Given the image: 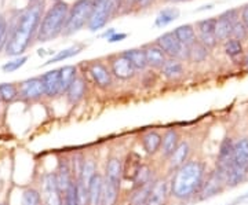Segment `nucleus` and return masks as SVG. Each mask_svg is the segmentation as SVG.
Segmentation results:
<instances>
[{
    "instance_id": "dca6fc26",
    "label": "nucleus",
    "mask_w": 248,
    "mask_h": 205,
    "mask_svg": "<svg viewBox=\"0 0 248 205\" xmlns=\"http://www.w3.org/2000/svg\"><path fill=\"white\" fill-rule=\"evenodd\" d=\"M182 141L181 132L177 128H169L163 134V141H161V147H160V159L161 161H167L171 157V154L175 152L178 145Z\"/></svg>"
},
{
    "instance_id": "6e6552de",
    "label": "nucleus",
    "mask_w": 248,
    "mask_h": 205,
    "mask_svg": "<svg viewBox=\"0 0 248 205\" xmlns=\"http://www.w3.org/2000/svg\"><path fill=\"white\" fill-rule=\"evenodd\" d=\"M228 189L226 186V175L222 174L221 171L214 168L211 172H208L203 188L200 190V194L197 197V201H204L211 197H215L217 194H221Z\"/></svg>"
},
{
    "instance_id": "393cba45",
    "label": "nucleus",
    "mask_w": 248,
    "mask_h": 205,
    "mask_svg": "<svg viewBox=\"0 0 248 205\" xmlns=\"http://www.w3.org/2000/svg\"><path fill=\"white\" fill-rule=\"evenodd\" d=\"M120 197H122V185H116L105 179L101 205H119Z\"/></svg>"
},
{
    "instance_id": "423d86ee",
    "label": "nucleus",
    "mask_w": 248,
    "mask_h": 205,
    "mask_svg": "<svg viewBox=\"0 0 248 205\" xmlns=\"http://www.w3.org/2000/svg\"><path fill=\"white\" fill-rule=\"evenodd\" d=\"M159 45L160 48L166 53L169 58H175L181 59L182 62H189V57H190V47L184 45L178 40L174 32H166L161 36H159L155 42Z\"/></svg>"
},
{
    "instance_id": "79ce46f5",
    "label": "nucleus",
    "mask_w": 248,
    "mask_h": 205,
    "mask_svg": "<svg viewBox=\"0 0 248 205\" xmlns=\"http://www.w3.org/2000/svg\"><path fill=\"white\" fill-rule=\"evenodd\" d=\"M28 61V57L27 55H22V57H17V58H14L13 61H9L7 63H4L3 66H1V71L4 72V73H13V72L18 71L19 68H22Z\"/></svg>"
},
{
    "instance_id": "58836bf2",
    "label": "nucleus",
    "mask_w": 248,
    "mask_h": 205,
    "mask_svg": "<svg viewBox=\"0 0 248 205\" xmlns=\"http://www.w3.org/2000/svg\"><path fill=\"white\" fill-rule=\"evenodd\" d=\"M21 205H45L40 190L35 188L24 190V193L21 196Z\"/></svg>"
},
{
    "instance_id": "f704fd0d",
    "label": "nucleus",
    "mask_w": 248,
    "mask_h": 205,
    "mask_svg": "<svg viewBox=\"0 0 248 205\" xmlns=\"http://www.w3.org/2000/svg\"><path fill=\"white\" fill-rule=\"evenodd\" d=\"M244 43H241L240 40H236L231 37L229 40H226L223 43V53L228 58L231 59H237V58H241L243 54H244Z\"/></svg>"
},
{
    "instance_id": "13d9d810",
    "label": "nucleus",
    "mask_w": 248,
    "mask_h": 205,
    "mask_svg": "<svg viewBox=\"0 0 248 205\" xmlns=\"http://www.w3.org/2000/svg\"><path fill=\"white\" fill-rule=\"evenodd\" d=\"M31 3H36V1H40V0H29Z\"/></svg>"
},
{
    "instance_id": "4d7b16f0",
    "label": "nucleus",
    "mask_w": 248,
    "mask_h": 205,
    "mask_svg": "<svg viewBox=\"0 0 248 205\" xmlns=\"http://www.w3.org/2000/svg\"><path fill=\"white\" fill-rule=\"evenodd\" d=\"M61 205H66V203H65V200H63V197H62V204Z\"/></svg>"
},
{
    "instance_id": "cd10ccee",
    "label": "nucleus",
    "mask_w": 248,
    "mask_h": 205,
    "mask_svg": "<svg viewBox=\"0 0 248 205\" xmlns=\"http://www.w3.org/2000/svg\"><path fill=\"white\" fill-rule=\"evenodd\" d=\"M172 32H174L175 37H177L178 40H179L184 45L192 47V45L197 42V32H196L195 27H193L192 24L181 25V27L175 28Z\"/></svg>"
},
{
    "instance_id": "7ed1b4c3",
    "label": "nucleus",
    "mask_w": 248,
    "mask_h": 205,
    "mask_svg": "<svg viewBox=\"0 0 248 205\" xmlns=\"http://www.w3.org/2000/svg\"><path fill=\"white\" fill-rule=\"evenodd\" d=\"M69 9H71V6L63 0L54 3L43 15L36 40L40 43H46V42L54 40L60 35H62L66 19H68Z\"/></svg>"
},
{
    "instance_id": "72a5a7b5",
    "label": "nucleus",
    "mask_w": 248,
    "mask_h": 205,
    "mask_svg": "<svg viewBox=\"0 0 248 205\" xmlns=\"http://www.w3.org/2000/svg\"><path fill=\"white\" fill-rule=\"evenodd\" d=\"M97 161L93 157H86V160L83 162V167H81V172H80V178L78 180H80L83 185L89 186L90 182L93 180V178L97 175Z\"/></svg>"
},
{
    "instance_id": "7c9ffc66",
    "label": "nucleus",
    "mask_w": 248,
    "mask_h": 205,
    "mask_svg": "<svg viewBox=\"0 0 248 205\" xmlns=\"http://www.w3.org/2000/svg\"><path fill=\"white\" fill-rule=\"evenodd\" d=\"M246 180H248V170L233 164L226 175V186L229 189L236 188L240 183H244Z\"/></svg>"
},
{
    "instance_id": "4be33fe9",
    "label": "nucleus",
    "mask_w": 248,
    "mask_h": 205,
    "mask_svg": "<svg viewBox=\"0 0 248 205\" xmlns=\"http://www.w3.org/2000/svg\"><path fill=\"white\" fill-rule=\"evenodd\" d=\"M161 141H163V135L160 134L159 131L156 130H151L146 131L145 134L141 135V145L143 152L146 153L148 156H156L160 152L161 147Z\"/></svg>"
},
{
    "instance_id": "c03bdc74",
    "label": "nucleus",
    "mask_w": 248,
    "mask_h": 205,
    "mask_svg": "<svg viewBox=\"0 0 248 205\" xmlns=\"http://www.w3.org/2000/svg\"><path fill=\"white\" fill-rule=\"evenodd\" d=\"M156 83H157V74H156V72L152 71V69L142 72L141 84L143 88H152V87H155Z\"/></svg>"
},
{
    "instance_id": "de8ad7c7",
    "label": "nucleus",
    "mask_w": 248,
    "mask_h": 205,
    "mask_svg": "<svg viewBox=\"0 0 248 205\" xmlns=\"http://www.w3.org/2000/svg\"><path fill=\"white\" fill-rule=\"evenodd\" d=\"M7 32H9V22L0 14V51L6 47L7 43Z\"/></svg>"
},
{
    "instance_id": "c85d7f7f",
    "label": "nucleus",
    "mask_w": 248,
    "mask_h": 205,
    "mask_svg": "<svg viewBox=\"0 0 248 205\" xmlns=\"http://www.w3.org/2000/svg\"><path fill=\"white\" fill-rule=\"evenodd\" d=\"M241 168L248 170V139L241 138L234 142V162Z\"/></svg>"
},
{
    "instance_id": "f8f14e48",
    "label": "nucleus",
    "mask_w": 248,
    "mask_h": 205,
    "mask_svg": "<svg viewBox=\"0 0 248 205\" xmlns=\"http://www.w3.org/2000/svg\"><path fill=\"white\" fill-rule=\"evenodd\" d=\"M18 91H19V98L25 102H36L46 97L45 84L40 76L31 77L19 83Z\"/></svg>"
},
{
    "instance_id": "412c9836",
    "label": "nucleus",
    "mask_w": 248,
    "mask_h": 205,
    "mask_svg": "<svg viewBox=\"0 0 248 205\" xmlns=\"http://www.w3.org/2000/svg\"><path fill=\"white\" fill-rule=\"evenodd\" d=\"M43 84H45L46 97L47 98H55L57 95H61V77H60V69L46 72L40 76Z\"/></svg>"
},
{
    "instance_id": "2f4dec72",
    "label": "nucleus",
    "mask_w": 248,
    "mask_h": 205,
    "mask_svg": "<svg viewBox=\"0 0 248 205\" xmlns=\"http://www.w3.org/2000/svg\"><path fill=\"white\" fill-rule=\"evenodd\" d=\"M79 76L78 66L75 65H66L63 68H60V77H61V95H65V92L71 87V84L75 79Z\"/></svg>"
},
{
    "instance_id": "c9c22d12",
    "label": "nucleus",
    "mask_w": 248,
    "mask_h": 205,
    "mask_svg": "<svg viewBox=\"0 0 248 205\" xmlns=\"http://www.w3.org/2000/svg\"><path fill=\"white\" fill-rule=\"evenodd\" d=\"M211 54V50L203 45L199 40L195 44L190 47V57H189V62L192 63H203L208 59Z\"/></svg>"
},
{
    "instance_id": "a211bd4d",
    "label": "nucleus",
    "mask_w": 248,
    "mask_h": 205,
    "mask_svg": "<svg viewBox=\"0 0 248 205\" xmlns=\"http://www.w3.org/2000/svg\"><path fill=\"white\" fill-rule=\"evenodd\" d=\"M142 164H143V160H142L140 153L134 152V150H130L127 153L123 159V180L133 183Z\"/></svg>"
},
{
    "instance_id": "6ab92c4d",
    "label": "nucleus",
    "mask_w": 248,
    "mask_h": 205,
    "mask_svg": "<svg viewBox=\"0 0 248 205\" xmlns=\"http://www.w3.org/2000/svg\"><path fill=\"white\" fill-rule=\"evenodd\" d=\"M104 176L112 183L122 185V182H123V159H120L119 156H109L105 162Z\"/></svg>"
},
{
    "instance_id": "49530a36",
    "label": "nucleus",
    "mask_w": 248,
    "mask_h": 205,
    "mask_svg": "<svg viewBox=\"0 0 248 205\" xmlns=\"http://www.w3.org/2000/svg\"><path fill=\"white\" fill-rule=\"evenodd\" d=\"M63 200L66 205H78V194H76V180L63 193Z\"/></svg>"
},
{
    "instance_id": "bb28decb",
    "label": "nucleus",
    "mask_w": 248,
    "mask_h": 205,
    "mask_svg": "<svg viewBox=\"0 0 248 205\" xmlns=\"http://www.w3.org/2000/svg\"><path fill=\"white\" fill-rule=\"evenodd\" d=\"M122 55L133 63V66L137 69V72H145L149 69L148 62H146V57H145V51L142 48H130V50L122 51Z\"/></svg>"
},
{
    "instance_id": "37998d69",
    "label": "nucleus",
    "mask_w": 248,
    "mask_h": 205,
    "mask_svg": "<svg viewBox=\"0 0 248 205\" xmlns=\"http://www.w3.org/2000/svg\"><path fill=\"white\" fill-rule=\"evenodd\" d=\"M76 194H78V205H90L89 189L80 180H76Z\"/></svg>"
},
{
    "instance_id": "1a4fd4ad",
    "label": "nucleus",
    "mask_w": 248,
    "mask_h": 205,
    "mask_svg": "<svg viewBox=\"0 0 248 205\" xmlns=\"http://www.w3.org/2000/svg\"><path fill=\"white\" fill-rule=\"evenodd\" d=\"M108 65L109 69L112 72L113 77L117 80L130 81L137 77L138 72L133 66V63L130 62L125 57L120 54H113L108 57Z\"/></svg>"
},
{
    "instance_id": "0eeeda50",
    "label": "nucleus",
    "mask_w": 248,
    "mask_h": 205,
    "mask_svg": "<svg viewBox=\"0 0 248 205\" xmlns=\"http://www.w3.org/2000/svg\"><path fill=\"white\" fill-rule=\"evenodd\" d=\"M87 73H89L90 79L97 88L107 91V89L112 88L115 84V77L109 69V65L104 63L101 59L89 62Z\"/></svg>"
},
{
    "instance_id": "603ef678",
    "label": "nucleus",
    "mask_w": 248,
    "mask_h": 205,
    "mask_svg": "<svg viewBox=\"0 0 248 205\" xmlns=\"http://www.w3.org/2000/svg\"><path fill=\"white\" fill-rule=\"evenodd\" d=\"M116 33V30L115 29H113V28H110V29H107V30H105V32H104V33H101V35H99V37H102V39H109V37H110V36L112 35H115Z\"/></svg>"
},
{
    "instance_id": "864d4df0",
    "label": "nucleus",
    "mask_w": 248,
    "mask_h": 205,
    "mask_svg": "<svg viewBox=\"0 0 248 205\" xmlns=\"http://www.w3.org/2000/svg\"><path fill=\"white\" fill-rule=\"evenodd\" d=\"M214 9V4H205V6H202V9H197L196 11L200 13V11H205V10H211Z\"/></svg>"
},
{
    "instance_id": "f03ea898",
    "label": "nucleus",
    "mask_w": 248,
    "mask_h": 205,
    "mask_svg": "<svg viewBox=\"0 0 248 205\" xmlns=\"http://www.w3.org/2000/svg\"><path fill=\"white\" fill-rule=\"evenodd\" d=\"M207 175L205 162L197 159H190L185 165H182L170 176L171 200L179 204L197 201Z\"/></svg>"
},
{
    "instance_id": "20e7f679",
    "label": "nucleus",
    "mask_w": 248,
    "mask_h": 205,
    "mask_svg": "<svg viewBox=\"0 0 248 205\" xmlns=\"http://www.w3.org/2000/svg\"><path fill=\"white\" fill-rule=\"evenodd\" d=\"M123 0H93V13L87 29L98 32L107 27V24L119 13Z\"/></svg>"
},
{
    "instance_id": "3c124183",
    "label": "nucleus",
    "mask_w": 248,
    "mask_h": 205,
    "mask_svg": "<svg viewBox=\"0 0 248 205\" xmlns=\"http://www.w3.org/2000/svg\"><path fill=\"white\" fill-rule=\"evenodd\" d=\"M240 62H241V66H243L244 69H248V50L247 51H244L241 59H240Z\"/></svg>"
},
{
    "instance_id": "a18cd8bd",
    "label": "nucleus",
    "mask_w": 248,
    "mask_h": 205,
    "mask_svg": "<svg viewBox=\"0 0 248 205\" xmlns=\"http://www.w3.org/2000/svg\"><path fill=\"white\" fill-rule=\"evenodd\" d=\"M197 40L202 43L203 45H205L207 48L213 50L217 45L219 44L218 39L215 35H207V33H197Z\"/></svg>"
},
{
    "instance_id": "680f3d73",
    "label": "nucleus",
    "mask_w": 248,
    "mask_h": 205,
    "mask_svg": "<svg viewBox=\"0 0 248 205\" xmlns=\"http://www.w3.org/2000/svg\"><path fill=\"white\" fill-rule=\"evenodd\" d=\"M228 205H232V204H228Z\"/></svg>"
},
{
    "instance_id": "a19ab883",
    "label": "nucleus",
    "mask_w": 248,
    "mask_h": 205,
    "mask_svg": "<svg viewBox=\"0 0 248 205\" xmlns=\"http://www.w3.org/2000/svg\"><path fill=\"white\" fill-rule=\"evenodd\" d=\"M232 37L236 39V40H240L241 43H244V42H247L248 40V29L246 28V25L241 22V19L234 22L233 30H232Z\"/></svg>"
},
{
    "instance_id": "473e14b6",
    "label": "nucleus",
    "mask_w": 248,
    "mask_h": 205,
    "mask_svg": "<svg viewBox=\"0 0 248 205\" xmlns=\"http://www.w3.org/2000/svg\"><path fill=\"white\" fill-rule=\"evenodd\" d=\"M153 182H155V180H153ZM153 182H152L151 185H146V186H143V188L130 190L127 205L148 204V200H149V196H151V190H152V185H153Z\"/></svg>"
},
{
    "instance_id": "ea45409f",
    "label": "nucleus",
    "mask_w": 248,
    "mask_h": 205,
    "mask_svg": "<svg viewBox=\"0 0 248 205\" xmlns=\"http://www.w3.org/2000/svg\"><path fill=\"white\" fill-rule=\"evenodd\" d=\"M217 29V17H210L200 19L196 22V32L197 33H207V35H215Z\"/></svg>"
},
{
    "instance_id": "9b49d317",
    "label": "nucleus",
    "mask_w": 248,
    "mask_h": 205,
    "mask_svg": "<svg viewBox=\"0 0 248 205\" xmlns=\"http://www.w3.org/2000/svg\"><path fill=\"white\" fill-rule=\"evenodd\" d=\"M42 198L45 205H61L62 204V191L60 190L57 175L55 172L46 174L42 178Z\"/></svg>"
},
{
    "instance_id": "aec40b11",
    "label": "nucleus",
    "mask_w": 248,
    "mask_h": 205,
    "mask_svg": "<svg viewBox=\"0 0 248 205\" xmlns=\"http://www.w3.org/2000/svg\"><path fill=\"white\" fill-rule=\"evenodd\" d=\"M86 94H87V79H86V76L79 74L72 83L68 91L65 92V97L68 99L69 105L75 106L84 99Z\"/></svg>"
},
{
    "instance_id": "9d476101",
    "label": "nucleus",
    "mask_w": 248,
    "mask_h": 205,
    "mask_svg": "<svg viewBox=\"0 0 248 205\" xmlns=\"http://www.w3.org/2000/svg\"><path fill=\"white\" fill-rule=\"evenodd\" d=\"M240 19V9H229L221 13L217 17V29H215V36L219 43H225L232 37V30L236 21Z\"/></svg>"
},
{
    "instance_id": "a878e982",
    "label": "nucleus",
    "mask_w": 248,
    "mask_h": 205,
    "mask_svg": "<svg viewBox=\"0 0 248 205\" xmlns=\"http://www.w3.org/2000/svg\"><path fill=\"white\" fill-rule=\"evenodd\" d=\"M155 179H156V176H155V170H153L152 164L143 162L140 171H138V174H137V176L133 180V183H131V190L151 185Z\"/></svg>"
},
{
    "instance_id": "8fccbe9b",
    "label": "nucleus",
    "mask_w": 248,
    "mask_h": 205,
    "mask_svg": "<svg viewBox=\"0 0 248 205\" xmlns=\"http://www.w3.org/2000/svg\"><path fill=\"white\" fill-rule=\"evenodd\" d=\"M127 33H115L108 39V43H119V42H123L127 39Z\"/></svg>"
},
{
    "instance_id": "ddd939ff",
    "label": "nucleus",
    "mask_w": 248,
    "mask_h": 205,
    "mask_svg": "<svg viewBox=\"0 0 248 205\" xmlns=\"http://www.w3.org/2000/svg\"><path fill=\"white\" fill-rule=\"evenodd\" d=\"M233 162H234V141L231 136H226L219 145L215 170L221 171L222 174L228 175Z\"/></svg>"
},
{
    "instance_id": "052dcab7",
    "label": "nucleus",
    "mask_w": 248,
    "mask_h": 205,
    "mask_svg": "<svg viewBox=\"0 0 248 205\" xmlns=\"http://www.w3.org/2000/svg\"><path fill=\"white\" fill-rule=\"evenodd\" d=\"M0 205H4V204H1V203H0Z\"/></svg>"
},
{
    "instance_id": "2eb2a0df",
    "label": "nucleus",
    "mask_w": 248,
    "mask_h": 205,
    "mask_svg": "<svg viewBox=\"0 0 248 205\" xmlns=\"http://www.w3.org/2000/svg\"><path fill=\"white\" fill-rule=\"evenodd\" d=\"M190 152H192V147H190V143L186 139H182L181 143L178 145V147L175 149V152L171 154L167 162V172L170 175H172L175 171H178L182 165H185L187 161L190 160Z\"/></svg>"
},
{
    "instance_id": "bf43d9fd",
    "label": "nucleus",
    "mask_w": 248,
    "mask_h": 205,
    "mask_svg": "<svg viewBox=\"0 0 248 205\" xmlns=\"http://www.w3.org/2000/svg\"><path fill=\"white\" fill-rule=\"evenodd\" d=\"M53 1H55V3H57V1H61V0H53Z\"/></svg>"
},
{
    "instance_id": "5fc2aeb1",
    "label": "nucleus",
    "mask_w": 248,
    "mask_h": 205,
    "mask_svg": "<svg viewBox=\"0 0 248 205\" xmlns=\"http://www.w3.org/2000/svg\"><path fill=\"white\" fill-rule=\"evenodd\" d=\"M244 200H248V193L247 194H244V196H240L237 200H236V203H239V201H244Z\"/></svg>"
},
{
    "instance_id": "6e6d98bb",
    "label": "nucleus",
    "mask_w": 248,
    "mask_h": 205,
    "mask_svg": "<svg viewBox=\"0 0 248 205\" xmlns=\"http://www.w3.org/2000/svg\"><path fill=\"white\" fill-rule=\"evenodd\" d=\"M171 3H178V1H185V0H169Z\"/></svg>"
},
{
    "instance_id": "f3484780",
    "label": "nucleus",
    "mask_w": 248,
    "mask_h": 205,
    "mask_svg": "<svg viewBox=\"0 0 248 205\" xmlns=\"http://www.w3.org/2000/svg\"><path fill=\"white\" fill-rule=\"evenodd\" d=\"M142 50L145 51V57H146V62H148V68L152 71H160L164 63L167 62L169 57L166 53L160 48L156 43H148L142 47Z\"/></svg>"
},
{
    "instance_id": "39448f33",
    "label": "nucleus",
    "mask_w": 248,
    "mask_h": 205,
    "mask_svg": "<svg viewBox=\"0 0 248 205\" xmlns=\"http://www.w3.org/2000/svg\"><path fill=\"white\" fill-rule=\"evenodd\" d=\"M93 13V0H76L69 9L62 36H72L87 27Z\"/></svg>"
},
{
    "instance_id": "f257e3e1",
    "label": "nucleus",
    "mask_w": 248,
    "mask_h": 205,
    "mask_svg": "<svg viewBox=\"0 0 248 205\" xmlns=\"http://www.w3.org/2000/svg\"><path fill=\"white\" fill-rule=\"evenodd\" d=\"M45 3L36 1L28 7L18 10L9 21L7 43L4 51L10 57H22L36 39L40 22L43 19Z\"/></svg>"
},
{
    "instance_id": "b1692460",
    "label": "nucleus",
    "mask_w": 248,
    "mask_h": 205,
    "mask_svg": "<svg viewBox=\"0 0 248 205\" xmlns=\"http://www.w3.org/2000/svg\"><path fill=\"white\" fill-rule=\"evenodd\" d=\"M104 183H105V176L104 174L97 172V175L93 178L87 186L89 189L90 205H101L102 201V194H104Z\"/></svg>"
},
{
    "instance_id": "e433bc0d",
    "label": "nucleus",
    "mask_w": 248,
    "mask_h": 205,
    "mask_svg": "<svg viewBox=\"0 0 248 205\" xmlns=\"http://www.w3.org/2000/svg\"><path fill=\"white\" fill-rule=\"evenodd\" d=\"M83 48H84V44H75L69 47V48H65V50H61V51H58V53L54 55L51 59H48L45 65H53V63L57 62H62V61H65V59H69V58H73L75 55H78L83 51Z\"/></svg>"
},
{
    "instance_id": "c756f323",
    "label": "nucleus",
    "mask_w": 248,
    "mask_h": 205,
    "mask_svg": "<svg viewBox=\"0 0 248 205\" xmlns=\"http://www.w3.org/2000/svg\"><path fill=\"white\" fill-rule=\"evenodd\" d=\"M181 15V11L178 7H166L160 10L157 17L155 18V27L156 28H166L170 24H172L175 19H178Z\"/></svg>"
},
{
    "instance_id": "4468645a",
    "label": "nucleus",
    "mask_w": 248,
    "mask_h": 205,
    "mask_svg": "<svg viewBox=\"0 0 248 205\" xmlns=\"http://www.w3.org/2000/svg\"><path fill=\"white\" fill-rule=\"evenodd\" d=\"M170 200H171L170 179L163 178V176L155 179V182L152 185L151 196H149L146 205H167Z\"/></svg>"
},
{
    "instance_id": "09e8293b",
    "label": "nucleus",
    "mask_w": 248,
    "mask_h": 205,
    "mask_svg": "<svg viewBox=\"0 0 248 205\" xmlns=\"http://www.w3.org/2000/svg\"><path fill=\"white\" fill-rule=\"evenodd\" d=\"M240 19L248 29V3L240 7Z\"/></svg>"
},
{
    "instance_id": "5701e85b",
    "label": "nucleus",
    "mask_w": 248,
    "mask_h": 205,
    "mask_svg": "<svg viewBox=\"0 0 248 205\" xmlns=\"http://www.w3.org/2000/svg\"><path fill=\"white\" fill-rule=\"evenodd\" d=\"M160 74L169 81L179 80L184 74H185V66L181 59L175 58H169L167 62L164 63V66L160 69Z\"/></svg>"
},
{
    "instance_id": "4c0bfd02",
    "label": "nucleus",
    "mask_w": 248,
    "mask_h": 205,
    "mask_svg": "<svg viewBox=\"0 0 248 205\" xmlns=\"http://www.w3.org/2000/svg\"><path fill=\"white\" fill-rule=\"evenodd\" d=\"M19 97L18 86L14 83H1L0 84V101L4 103H11Z\"/></svg>"
}]
</instances>
